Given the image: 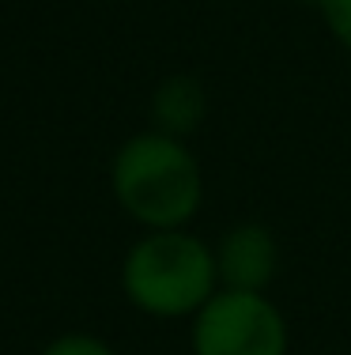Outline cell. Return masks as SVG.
I'll list each match as a JSON object with an SVG mask.
<instances>
[{
	"label": "cell",
	"instance_id": "cell-1",
	"mask_svg": "<svg viewBox=\"0 0 351 355\" xmlns=\"http://www.w3.org/2000/svg\"><path fill=\"white\" fill-rule=\"evenodd\" d=\"M110 193L140 231L189 227L204 205V171L186 140L132 132L110 159Z\"/></svg>",
	"mask_w": 351,
	"mask_h": 355
},
{
	"label": "cell",
	"instance_id": "cell-2",
	"mask_svg": "<svg viewBox=\"0 0 351 355\" xmlns=\"http://www.w3.org/2000/svg\"><path fill=\"white\" fill-rule=\"evenodd\" d=\"M215 291V250L189 227L144 231L121 257V295L144 318L189 321Z\"/></svg>",
	"mask_w": 351,
	"mask_h": 355
},
{
	"label": "cell",
	"instance_id": "cell-3",
	"mask_svg": "<svg viewBox=\"0 0 351 355\" xmlns=\"http://www.w3.org/2000/svg\"><path fill=\"white\" fill-rule=\"evenodd\" d=\"M193 355H287L291 325L269 291H231L219 287L189 318Z\"/></svg>",
	"mask_w": 351,
	"mask_h": 355
},
{
	"label": "cell",
	"instance_id": "cell-4",
	"mask_svg": "<svg viewBox=\"0 0 351 355\" xmlns=\"http://www.w3.org/2000/svg\"><path fill=\"white\" fill-rule=\"evenodd\" d=\"M219 287L231 291H269L280 276V242L264 223H234L215 242Z\"/></svg>",
	"mask_w": 351,
	"mask_h": 355
},
{
	"label": "cell",
	"instance_id": "cell-5",
	"mask_svg": "<svg viewBox=\"0 0 351 355\" xmlns=\"http://www.w3.org/2000/svg\"><path fill=\"white\" fill-rule=\"evenodd\" d=\"M208 114V95L204 83L189 72H174L152 91V129L166 137L189 140L204 125Z\"/></svg>",
	"mask_w": 351,
	"mask_h": 355
},
{
	"label": "cell",
	"instance_id": "cell-6",
	"mask_svg": "<svg viewBox=\"0 0 351 355\" xmlns=\"http://www.w3.org/2000/svg\"><path fill=\"white\" fill-rule=\"evenodd\" d=\"M38 355H121V352H117L110 340L95 336V333H61V336H53Z\"/></svg>",
	"mask_w": 351,
	"mask_h": 355
},
{
	"label": "cell",
	"instance_id": "cell-7",
	"mask_svg": "<svg viewBox=\"0 0 351 355\" xmlns=\"http://www.w3.org/2000/svg\"><path fill=\"white\" fill-rule=\"evenodd\" d=\"M321 19L329 27V35L351 53V0H321Z\"/></svg>",
	"mask_w": 351,
	"mask_h": 355
},
{
	"label": "cell",
	"instance_id": "cell-8",
	"mask_svg": "<svg viewBox=\"0 0 351 355\" xmlns=\"http://www.w3.org/2000/svg\"><path fill=\"white\" fill-rule=\"evenodd\" d=\"M303 4H314V8H321V0H303Z\"/></svg>",
	"mask_w": 351,
	"mask_h": 355
}]
</instances>
